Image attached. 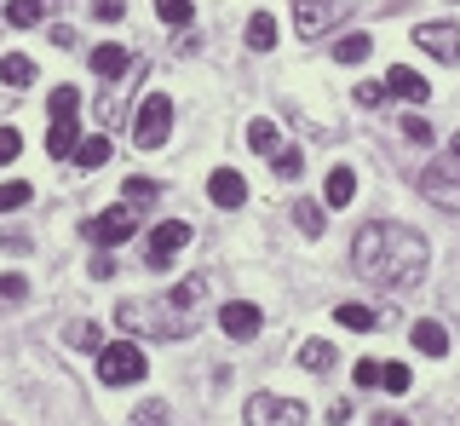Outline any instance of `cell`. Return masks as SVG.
I'll return each instance as SVG.
<instances>
[{
    "label": "cell",
    "instance_id": "obj_1",
    "mask_svg": "<svg viewBox=\"0 0 460 426\" xmlns=\"http://www.w3.org/2000/svg\"><path fill=\"white\" fill-rule=\"evenodd\" d=\"M351 265L380 288H402V282H420L426 277V236L409 231V225L392 219H374L351 236Z\"/></svg>",
    "mask_w": 460,
    "mask_h": 426
},
{
    "label": "cell",
    "instance_id": "obj_2",
    "mask_svg": "<svg viewBox=\"0 0 460 426\" xmlns=\"http://www.w3.org/2000/svg\"><path fill=\"white\" fill-rule=\"evenodd\" d=\"M420 196L438 202V208H449V213H460V133L449 138V150L420 173Z\"/></svg>",
    "mask_w": 460,
    "mask_h": 426
},
{
    "label": "cell",
    "instance_id": "obj_3",
    "mask_svg": "<svg viewBox=\"0 0 460 426\" xmlns=\"http://www.w3.org/2000/svg\"><path fill=\"white\" fill-rule=\"evenodd\" d=\"M167 133H172V98H167V93H150V98L133 110V145H138V150H162Z\"/></svg>",
    "mask_w": 460,
    "mask_h": 426
},
{
    "label": "cell",
    "instance_id": "obj_4",
    "mask_svg": "<svg viewBox=\"0 0 460 426\" xmlns=\"http://www.w3.org/2000/svg\"><path fill=\"white\" fill-rule=\"evenodd\" d=\"M144 368H150V358H144L133 340H115V346L98 351V380L104 386H133V380H144Z\"/></svg>",
    "mask_w": 460,
    "mask_h": 426
},
{
    "label": "cell",
    "instance_id": "obj_5",
    "mask_svg": "<svg viewBox=\"0 0 460 426\" xmlns=\"http://www.w3.org/2000/svg\"><path fill=\"white\" fill-rule=\"evenodd\" d=\"M248 426H305V404L299 397H277V392H253Z\"/></svg>",
    "mask_w": 460,
    "mask_h": 426
},
{
    "label": "cell",
    "instance_id": "obj_6",
    "mask_svg": "<svg viewBox=\"0 0 460 426\" xmlns=\"http://www.w3.org/2000/svg\"><path fill=\"white\" fill-rule=\"evenodd\" d=\"M184 243H190V225L184 219H162L150 231V248H144V265H155V271H167L172 260L184 253Z\"/></svg>",
    "mask_w": 460,
    "mask_h": 426
},
{
    "label": "cell",
    "instance_id": "obj_7",
    "mask_svg": "<svg viewBox=\"0 0 460 426\" xmlns=\"http://www.w3.org/2000/svg\"><path fill=\"white\" fill-rule=\"evenodd\" d=\"M345 12H351V0H299V6H294V23H299V35H305V40H316V35L334 30Z\"/></svg>",
    "mask_w": 460,
    "mask_h": 426
},
{
    "label": "cell",
    "instance_id": "obj_8",
    "mask_svg": "<svg viewBox=\"0 0 460 426\" xmlns=\"http://www.w3.org/2000/svg\"><path fill=\"white\" fill-rule=\"evenodd\" d=\"M81 231L93 236V243H104V248H115V243H127V236L138 231V213H127V208H104V213H98V219H86Z\"/></svg>",
    "mask_w": 460,
    "mask_h": 426
},
{
    "label": "cell",
    "instance_id": "obj_9",
    "mask_svg": "<svg viewBox=\"0 0 460 426\" xmlns=\"http://www.w3.org/2000/svg\"><path fill=\"white\" fill-rule=\"evenodd\" d=\"M414 47L443 64H460V30L455 23H414Z\"/></svg>",
    "mask_w": 460,
    "mask_h": 426
},
{
    "label": "cell",
    "instance_id": "obj_10",
    "mask_svg": "<svg viewBox=\"0 0 460 426\" xmlns=\"http://www.w3.org/2000/svg\"><path fill=\"white\" fill-rule=\"evenodd\" d=\"M259 323H265V311H259L253 300H230V306L219 311V329H225L230 340H253Z\"/></svg>",
    "mask_w": 460,
    "mask_h": 426
},
{
    "label": "cell",
    "instance_id": "obj_11",
    "mask_svg": "<svg viewBox=\"0 0 460 426\" xmlns=\"http://www.w3.org/2000/svg\"><path fill=\"white\" fill-rule=\"evenodd\" d=\"M208 196H213L219 208H242V202H248V179H242L236 167H219V173L208 179Z\"/></svg>",
    "mask_w": 460,
    "mask_h": 426
},
{
    "label": "cell",
    "instance_id": "obj_12",
    "mask_svg": "<svg viewBox=\"0 0 460 426\" xmlns=\"http://www.w3.org/2000/svg\"><path fill=\"white\" fill-rule=\"evenodd\" d=\"M385 93H397V98H409V104H426L431 87H426V75H414L409 64H397L392 75H385Z\"/></svg>",
    "mask_w": 460,
    "mask_h": 426
},
{
    "label": "cell",
    "instance_id": "obj_13",
    "mask_svg": "<svg viewBox=\"0 0 460 426\" xmlns=\"http://www.w3.org/2000/svg\"><path fill=\"white\" fill-rule=\"evenodd\" d=\"M69 162L81 167V173H93V167H104L110 162V138L104 133H93V138H81L75 150H69Z\"/></svg>",
    "mask_w": 460,
    "mask_h": 426
},
{
    "label": "cell",
    "instance_id": "obj_14",
    "mask_svg": "<svg viewBox=\"0 0 460 426\" xmlns=\"http://www.w3.org/2000/svg\"><path fill=\"white\" fill-rule=\"evenodd\" d=\"M414 351H426V358H443V351H449V329H443V323H414Z\"/></svg>",
    "mask_w": 460,
    "mask_h": 426
},
{
    "label": "cell",
    "instance_id": "obj_15",
    "mask_svg": "<svg viewBox=\"0 0 460 426\" xmlns=\"http://www.w3.org/2000/svg\"><path fill=\"white\" fill-rule=\"evenodd\" d=\"M288 213H294V225H299V231H305V236H323V225H328L323 202H311V196H299V202L288 208Z\"/></svg>",
    "mask_w": 460,
    "mask_h": 426
},
{
    "label": "cell",
    "instance_id": "obj_16",
    "mask_svg": "<svg viewBox=\"0 0 460 426\" xmlns=\"http://www.w3.org/2000/svg\"><path fill=\"white\" fill-rule=\"evenodd\" d=\"M127 64H133V58H127V47H93V69H98L104 81H121Z\"/></svg>",
    "mask_w": 460,
    "mask_h": 426
},
{
    "label": "cell",
    "instance_id": "obj_17",
    "mask_svg": "<svg viewBox=\"0 0 460 426\" xmlns=\"http://www.w3.org/2000/svg\"><path fill=\"white\" fill-rule=\"evenodd\" d=\"M334 317L345 323V329H380V323H385V311H368V306L345 300V306H334Z\"/></svg>",
    "mask_w": 460,
    "mask_h": 426
},
{
    "label": "cell",
    "instance_id": "obj_18",
    "mask_svg": "<svg viewBox=\"0 0 460 426\" xmlns=\"http://www.w3.org/2000/svg\"><path fill=\"white\" fill-rule=\"evenodd\" d=\"M248 47L253 52H270V47H277V18H270V12H253V18H248Z\"/></svg>",
    "mask_w": 460,
    "mask_h": 426
},
{
    "label": "cell",
    "instance_id": "obj_19",
    "mask_svg": "<svg viewBox=\"0 0 460 426\" xmlns=\"http://www.w3.org/2000/svg\"><path fill=\"white\" fill-rule=\"evenodd\" d=\"M0 81H6V87H29V81H35V64H29L23 52H6V58H0Z\"/></svg>",
    "mask_w": 460,
    "mask_h": 426
},
{
    "label": "cell",
    "instance_id": "obj_20",
    "mask_svg": "<svg viewBox=\"0 0 460 426\" xmlns=\"http://www.w3.org/2000/svg\"><path fill=\"white\" fill-rule=\"evenodd\" d=\"M299 363H305L311 375H328V368H334V346H328V340H305V346H299Z\"/></svg>",
    "mask_w": 460,
    "mask_h": 426
},
{
    "label": "cell",
    "instance_id": "obj_21",
    "mask_svg": "<svg viewBox=\"0 0 460 426\" xmlns=\"http://www.w3.org/2000/svg\"><path fill=\"white\" fill-rule=\"evenodd\" d=\"M357 196V173L351 167H334V173H328V208H345Z\"/></svg>",
    "mask_w": 460,
    "mask_h": 426
},
{
    "label": "cell",
    "instance_id": "obj_22",
    "mask_svg": "<svg viewBox=\"0 0 460 426\" xmlns=\"http://www.w3.org/2000/svg\"><path fill=\"white\" fill-rule=\"evenodd\" d=\"M201 294H208V282H201V277H184V282H179V288H172V294H167V306H179V311H190V317H196V306H201Z\"/></svg>",
    "mask_w": 460,
    "mask_h": 426
},
{
    "label": "cell",
    "instance_id": "obj_23",
    "mask_svg": "<svg viewBox=\"0 0 460 426\" xmlns=\"http://www.w3.org/2000/svg\"><path fill=\"white\" fill-rule=\"evenodd\" d=\"M81 145V127L75 121H52V133H47V155H69Z\"/></svg>",
    "mask_w": 460,
    "mask_h": 426
},
{
    "label": "cell",
    "instance_id": "obj_24",
    "mask_svg": "<svg viewBox=\"0 0 460 426\" xmlns=\"http://www.w3.org/2000/svg\"><path fill=\"white\" fill-rule=\"evenodd\" d=\"M69 346L98 358V351H104V329H98V323H69Z\"/></svg>",
    "mask_w": 460,
    "mask_h": 426
},
{
    "label": "cell",
    "instance_id": "obj_25",
    "mask_svg": "<svg viewBox=\"0 0 460 426\" xmlns=\"http://www.w3.org/2000/svg\"><path fill=\"white\" fill-rule=\"evenodd\" d=\"M368 52H374L368 35H340V40H334V58H340V64H363Z\"/></svg>",
    "mask_w": 460,
    "mask_h": 426
},
{
    "label": "cell",
    "instance_id": "obj_26",
    "mask_svg": "<svg viewBox=\"0 0 460 426\" xmlns=\"http://www.w3.org/2000/svg\"><path fill=\"white\" fill-rule=\"evenodd\" d=\"M6 18H12V30H35L40 23V0H6Z\"/></svg>",
    "mask_w": 460,
    "mask_h": 426
},
{
    "label": "cell",
    "instance_id": "obj_27",
    "mask_svg": "<svg viewBox=\"0 0 460 426\" xmlns=\"http://www.w3.org/2000/svg\"><path fill=\"white\" fill-rule=\"evenodd\" d=\"M75 110H81L75 87H52V121H75Z\"/></svg>",
    "mask_w": 460,
    "mask_h": 426
},
{
    "label": "cell",
    "instance_id": "obj_28",
    "mask_svg": "<svg viewBox=\"0 0 460 426\" xmlns=\"http://www.w3.org/2000/svg\"><path fill=\"white\" fill-rule=\"evenodd\" d=\"M29 196H35V184H23V179L0 184V213H12V208H29Z\"/></svg>",
    "mask_w": 460,
    "mask_h": 426
},
{
    "label": "cell",
    "instance_id": "obj_29",
    "mask_svg": "<svg viewBox=\"0 0 460 426\" xmlns=\"http://www.w3.org/2000/svg\"><path fill=\"white\" fill-rule=\"evenodd\" d=\"M133 426H167V404H162V397H144L138 415H133Z\"/></svg>",
    "mask_w": 460,
    "mask_h": 426
},
{
    "label": "cell",
    "instance_id": "obj_30",
    "mask_svg": "<svg viewBox=\"0 0 460 426\" xmlns=\"http://www.w3.org/2000/svg\"><path fill=\"white\" fill-rule=\"evenodd\" d=\"M190 0H155V18H162V23H190Z\"/></svg>",
    "mask_w": 460,
    "mask_h": 426
},
{
    "label": "cell",
    "instance_id": "obj_31",
    "mask_svg": "<svg viewBox=\"0 0 460 426\" xmlns=\"http://www.w3.org/2000/svg\"><path fill=\"white\" fill-rule=\"evenodd\" d=\"M270 173H277V179H299V173H305V155H299V150H277V167H270Z\"/></svg>",
    "mask_w": 460,
    "mask_h": 426
},
{
    "label": "cell",
    "instance_id": "obj_32",
    "mask_svg": "<svg viewBox=\"0 0 460 426\" xmlns=\"http://www.w3.org/2000/svg\"><path fill=\"white\" fill-rule=\"evenodd\" d=\"M248 145L270 155V150H277V121H253V127H248Z\"/></svg>",
    "mask_w": 460,
    "mask_h": 426
},
{
    "label": "cell",
    "instance_id": "obj_33",
    "mask_svg": "<svg viewBox=\"0 0 460 426\" xmlns=\"http://www.w3.org/2000/svg\"><path fill=\"white\" fill-rule=\"evenodd\" d=\"M121 196H127V202H155V179H138L133 173V179L121 184Z\"/></svg>",
    "mask_w": 460,
    "mask_h": 426
},
{
    "label": "cell",
    "instance_id": "obj_34",
    "mask_svg": "<svg viewBox=\"0 0 460 426\" xmlns=\"http://www.w3.org/2000/svg\"><path fill=\"white\" fill-rule=\"evenodd\" d=\"M380 386L385 392H409V368H402V363H385L380 368Z\"/></svg>",
    "mask_w": 460,
    "mask_h": 426
},
{
    "label": "cell",
    "instance_id": "obj_35",
    "mask_svg": "<svg viewBox=\"0 0 460 426\" xmlns=\"http://www.w3.org/2000/svg\"><path fill=\"white\" fill-rule=\"evenodd\" d=\"M0 300H29V277L6 271V277H0Z\"/></svg>",
    "mask_w": 460,
    "mask_h": 426
},
{
    "label": "cell",
    "instance_id": "obj_36",
    "mask_svg": "<svg viewBox=\"0 0 460 426\" xmlns=\"http://www.w3.org/2000/svg\"><path fill=\"white\" fill-rule=\"evenodd\" d=\"M18 150H23L18 127H0V167H6V162H18Z\"/></svg>",
    "mask_w": 460,
    "mask_h": 426
},
{
    "label": "cell",
    "instance_id": "obj_37",
    "mask_svg": "<svg viewBox=\"0 0 460 426\" xmlns=\"http://www.w3.org/2000/svg\"><path fill=\"white\" fill-rule=\"evenodd\" d=\"M402 138H409V145H431V121L409 116V121H402Z\"/></svg>",
    "mask_w": 460,
    "mask_h": 426
},
{
    "label": "cell",
    "instance_id": "obj_38",
    "mask_svg": "<svg viewBox=\"0 0 460 426\" xmlns=\"http://www.w3.org/2000/svg\"><path fill=\"white\" fill-rule=\"evenodd\" d=\"M351 375H357V386H363V392H368V386H380V363H374V358H363V363L351 368Z\"/></svg>",
    "mask_w": 460,
    "mask_h": 426
},
{
    "label": "cell",
    "instance_id": "obj_39",
    "mask_svg": "<svg viewBox=\"0 0 460 426\" xmlns=\"http://www.w3.org/2000/svg\"><path fill=\"white\" fill-rule=\"evenodd\" d=\"M380 98H385V81H363V87H357V104H363V110H374Z\"/></svg>",
    "mask_w": 460,
    "mask_h": 426
},
{
    "label": "cell",
    "instance_id": "obj_40",
    "mask_svg": "<svg viewBox=\"0 0 460 426\" xmlns=\"http://www.w3.org/2000/svg\"><path fill=\"white\" fill-rule=\"evenodd\" d=\"M93 12H98V18H104V23H115V18H121V12H127V0H93Z\"/></svg>",
    "mask_w": 460,
    "mask_h": 426
},
{
    "label": "cell",
    "instance_id": "obj_41",
    "mask_svg": "<svg viewBox=\"0 0 460 426\" xmlns=\"http://www.w3.org/2000/svg\"><path fill=\"white\" fill-rule=\"evenodd\" d=\"M328 421L345 426V421H351V404H345V397H340V404H328Z\"/></svg>",
    "mask_w": 460,
    "mask_h": 426
},
{
    "label": "cell",
    "instance_id": "obj_42",
    "mask_svg": "<svg viewBox=\"0 0 460 426\" xmlns=\"http://www.w3.org/2000/svg\"><path fill=\"white\" fill-rule=\"evenodd\" d=\"M374 426H409V421H402V415H380V421H374Z\"/></svg>",
    "mask_w": 460,
    "mask_h": 426
},
{
    "label": "cell",
    "instance_id": "obj_43",
    "mask_svg": "<svg viewBox=\"0 0 460 426\" xmlns=\"http://www.w3.org/2000/svg\"><path fill=\"white\" fill-rule=\"evenodd\" d=\"M47 6H58V0H40V12H47Z\"/></svg>",
    "mask_w": 460,
    "mask_h": 426
}]
</instances>
